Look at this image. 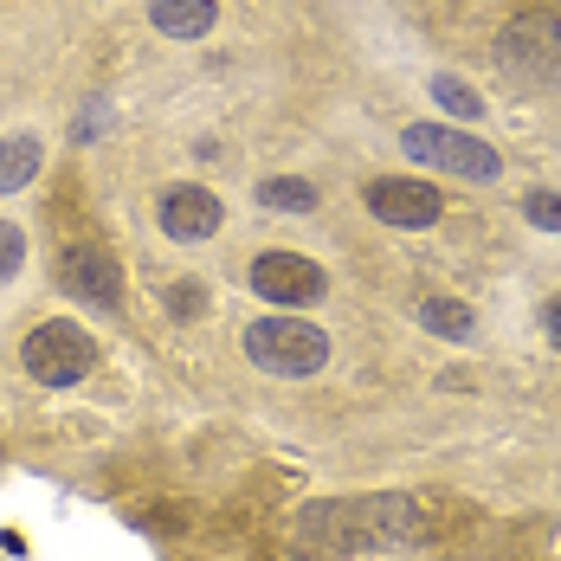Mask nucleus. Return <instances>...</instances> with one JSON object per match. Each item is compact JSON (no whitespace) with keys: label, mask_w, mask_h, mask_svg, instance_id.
<instances>
[{"label":"nucleus","mask_w":561,"mask_h":561,"mask_svg":"<svg viewBox=\"0 0 561 561\" xmlns=\"http://www.w3.org/2000/svg\"><path fill=\"white\" fill-rule=\"evenodd\" d=\"M426 510L413 504L407 491H368V497H323V504H304L290 523V542L304 556H381V549H413L426 542Z\"/></svg>","instance_id":"1"},{"label":"nucleus","mask_w":561,"mask_h":561,"mask_svg":"<svg viewBox=\"0 0 561 561\" xmlns=\"http://www.w3.org/2000/svg\"><path fill=\"white\" fill-rule=\"evenodd\" d=\"M497 71L516 91H561V13L536 7L497 33Z\"/></svg>","instance_id":"2"},{"label":"nucleus","mask_w":561,"mask_h":561,"mask_svg":"<svg viewBox=\"0 0 561 561\" xmlns=\"http://www.w3.org/2000/svg\"><path fill=\"white\" fill-rule=\"evenodd\" d=\"M20 362L39 388H78L91 368H98V342L84 336L71 317H53V323H33L26 342H20Z\"/></svg>","instance_id":"3"},{"label":"nucleus","mask_w":561,"mask_h":561,"mask_svg":"<svg viewBox=\"0 0 561 561\" xmlns=\"http://www.w3.org/2000/svg\"><path fill=\"white\" fill-rule=\"evenodd\" d=\"M245 355L265 368V375H284V381H304V375H323L330 362V336L317 323H297V317H265L245 330Z\"/></svg>","instance_id":"4"},{"label":"nucleus","mask_w":561,"mask_h":561,"mask_svg":"<svg viewBox=\"0 0 561 561\" xmlns=\"http://www.w3.org/2000/svg\"><path fill=\"white\" fill-rule=\"evenodd\" d=\"M400 149H407L413 162H426V169L458 174V181H497V174H504V156H497L491 142H478V136H465V129H446V123H407Z\"/></svg>","instance_id":"5"},{"label":"nucleus","mask_w":561,"mask_h":561,"mask_svg":"<svg viewBox=\"0 0 561 561\" xmlns=\"http://www.w3.org/2000/svg\"><path fill=\"white\" fill-rule=\"evenodd\" d=\"M368 214H375L381 226H407V232H420V226H439L446 194H439L433 181H400V174H381V181H368Z\"/></svg>","instance_id":"6"},{"label":"nucleus","mask_w":561,"mask_h":561,"mask_svg":"<svg viewBox=\"0 0 561 561\" xmlns=\"http://www.w3.org/2000/svg\"><path fill=\"white\" fill-rule=\"evenodd\" d=\"M58 290L78 304H98V310H123V265L98 245H71L58 259Z\"/></svg>","instance_id":"7"},{"label":"nucleus","mask_w":561,"mask_h":561,"mask_svg":"<svg viewBox=\"0 0 561 561\" xmlns=\"http://www.w3.org/2000/svg\"><path fill=\"white\" fill-rule=\"evenodd\" d=\"M323 265L317 259H304V252H259L252 259V290L265 297V304H310V297H323Z\"/></svg>","instance_id":"8"},{"label":"nucleus","mask_w":561,"mask_h":561,"mask_svg":"<svg viewBox=\"0 0 561 561\" xmlns=\"http://www.w3.org/2000/svg\"><path fill=\"white\" fill-rule=\"evenodd\" d=\"M220 194H207V187H169L162 194V232L181 239V245H201V239H214L220 232Z\"/></svg>","instance_id":"9"},{"label":"nucleus","mask_w":561,"mask_h":561,"mask_svg":"<svg viewBox=\"0 0 561 561\" xmlns=\"http://www.w3.org/2000/svg\"><path fill=\"white\" fill-rule=\"evenodd\" d=\"M149 20H156V33H169V39H207L214 20H220V0H156Z\"/></svg>","instance_id":"10"},{"label":"nucleus","mask_w":561,"mask_h":561,"mask_svg":"<svg viewBox=\"0 0 561 561\" xmlns=\"http://www.w3.org/2000/svg\"><path fill=\"white\" fill-rule=\"evenodd\" d=\"M39 169H46L39 136H0V194H20Z\"/></svg>","instance_id":"11"},{"label":"nucleus","mask_w":561,"mask_h":561,"mask_svg":"<svg viewBox=\"0 0 561 561\" xmlns=\"http://www.w3.org/2000/svg\"><path fill=\"white\" fill-rule=\"evenodd\" d=\"M413 317H420V330H433V336H446V342H465L471 330H478V317H471L458 297H426Z\"/></svg>","instance_id":"12"},{"label":"nucleus","mask_w":561,"mask_h":561,"mask_svg":"<svg viewBox=\"0 0 561 561\" xmlns=\"http://www.w3.org/2000/svg\"><path fill=\"white\" fill-rule=\"evenodd\" d=\"M259 207H278V214H310V207H317V187H310V181H297V174L259 181Z\"/></svg>","instance_id":"13"},{"label":"nucleus","mask_w":561,"mask_h":561,"mask_svg":"<svg viewBox=\"0 0 561 561\" xmlns=\"http://www.w3.org/2000/svg\"><path fill=\"white\" fill-rule=\"evenodd\" d=\"M433 98H439L451 116H465V123H471V116H484L478 91H471V84H458V78H433Z\"/></svg>","instance_id":"14"},{"label":"nucleus","mask_w":561,"mask_h":561,"mask_svg":"<svg viewBox=\"0 0 561 561\" xmlns=\"http://www.w3.org/2000/svg\"><path fill=\"white\" fill-rule=\"evenodd\" d=\"M523 220L536 226V232H561V194H549V187H536V194L523 201Z\"/></svg>","instance_id":"15"},{"label":"nucleus","mask_w":561,"mask_h":561,"mask_svg":"<svg viewBox=\"0 0 561 561\" xmlns=\"http://www.w3.org/2000/svg\"><path fill=\"white\" fill-rule=\"evenodd\" d=\"M20 265H26V232L13 220H0V284L20 278Z\"/></svg>","instance_id":"16"},{"label":"nucleus","mask_w":561,"mask_h":561,"mask_svg":"<svg viewBox=\"0 0 561 561\" xmlns=\"http://www.w3.org/2000/svg\"><path fill=\"white\" fill-rule=\"evenodd\" d=\"M201 304H207V290H201V284H174V290H169L174 317H201Z\"/></svg>","instance_id":"17"},{"label":"nucleus","mask_w":561,"mask_h":561,"mask_svg":"<svg viewBox=\"0 0 561 561\" xmlns=\"http://www.w3.org/2000/svg\"><path fill=\"white\" fill-rule=\"evenodd\" d=\"M542 330H549V342L561 348V297H549V304H542Z\"/></svg>","instance_id":"18"}]
</instances>
